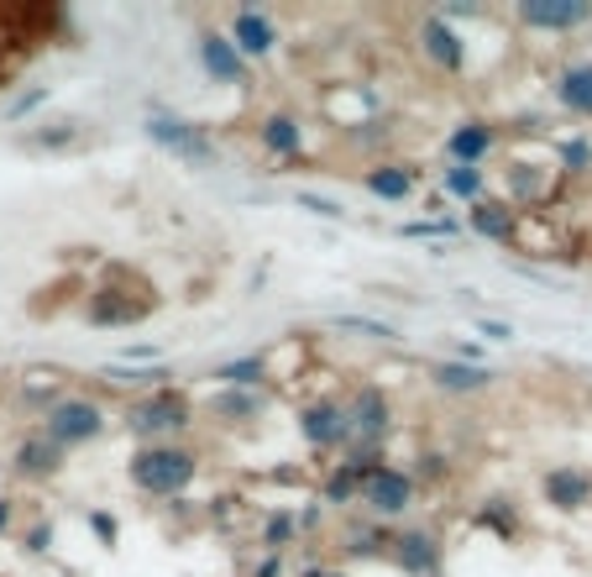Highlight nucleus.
I'll return each mask as SVG.
<instances>
[{
  "instance_id": "f8f14e48",
  "label": "nucleus",
  "mask_w": 592,
  "mask_h": 577,
  "mask_svg": "<svg viewBox=\"0 0 592 577\" xmlns=\"http://www.w3.org/2000/svg\"><path fill=\"white\" fill-rule=\"evenodd\" d=\"M205 421H215V426H257L267 410H273V394L267 389H210L205 394Z\"/></svg>"
},
{
  "instance_id": "1a4fd4ad",
  "label": "nucleus",
  "mask_w": 592,
  "mask_h": 577,
  "mask_svg": "<svg viewBox=\"0 0 592 577\" xmlns=\"http://www.w3.org/2000/svg\"><path fill=\"white\" fill-rule=\"evenodd\" d=\"M388 562L404 577H445V541L436 525H410L393 536L388 547Z\"/></svg>"
},
{
  "instance_id": "4be33fe9",
  "label": "nucleus",
  "mask_w": 592,
  "mask_h": 577,
  "mask_svg": "<svg viewBox=\"0 0 592 577\" xmlns=\"http://www.w3.org/2000/svg\"><path fill=\"white\" fill-rule=\"evenodd\" d=\"M551 95H556V105L571 111V116H592V59H571L551 79Z\"/></svg>"
},
{
  "instance_id": "473e14b6",
  "label": "nucleus",
  "mask_w": 592,
  "mask_h": 577,
  "mask_svg": "<svg viewBox=\"0 0 592 577\" xmlns=\"http://www.w3.org/2000/svg\"><path fill=\"white\" fill-rule=\"evenodd\" d=\"M556 158H562L566 174H588L592 168V142L588 137H566V142H556Z\"/></svg>"
},
{
  "instance_id": "6e6552de",
  "label": "nucleus",
  "mask_w": 592,
  "mask_h": 577,
  "mask_svg": "<svg viewBox=\"0 0 592 577\" xmlns=\"http://www.w3.org/2000/svg\"><path fill=\"white\" fill-rule=\"evenodd\" d=\"M415 48H419V59L430 63V68H441L445 79H462V74H467V63H473V53H467V37L451 27V22H441L436 11H425V16H419Z\"/></svg>"
},
{
  "instance_id": "9d476101",
  "label": "nucleus",
  "mask_w": 592,
  "mask_h": 577,
  "mask_svg": "<svg viewBox=\"0 0 592 577\" xmlns=\"http://www.w3.org/2000/svg\"><path fill=\"white\" fill-rule=\"evenodd\" d=\"M158 300H152V289H116V284H100V289H89V304H85V321L89 326H105V331H116V326H137V321H148Z\"/></svg>"
},
{
  "instance_id": "f257e3e1",
  "label": "nucleus",
  "mask_w": 592,
  "mask_h": 577,
  "mask_svg": "<svg viewBox=\"0 0 592 577\" xmlns=\"http://www.w3.org/2000/svg\"><path fill=\"white\" fill-rule=\"evenodd\" d=\"M200 473H205V456L189 441H152V447H131V456H126V484L142 499H168V504L189 499Z\"/></svg>"
},
{
  "instance_id": "79ce46f5",
  "label": "nucleus",
  "mask_w": 592,
  "mask_h": 577,
  "mask_svg": "<svg viewBox=\"0 0 592 577\" xmlns=\"http://www.w3.org/2000/svg\"><path fill=\"white\" fill-rule=\"evenodd\" d=\"M11 530H16V499L0 493V536H11Z\"/></svg>"
},
{
  "instance_id": "20e7f679",
  "label": "nucleus",
  "mask_w": 592,
  "mask_h": 577,
  "mask_svg": "<svg viewBox=\"0 0 592 577\" xmlns=\"http://www.w3.org/2000/svg\"><path fill=\"white\" fill-rule=\"evenodd\" d=\"M142 137H148L152 148H163L168 158L189 163V168L215 163V152H221L205 122H189V116H178V111H168V105H152L148 116H142Z\"/></svg>"
},
{
  "instance_id": "f3484780",
  "label": "nucleus",
  "mask_w": 592,
  "mask_h": 577,
  "mask_svg": "<svg viewBox=\"0 0 592 577\" xmlns=\"http://www.w3.org/2000/svg\"><path fill=\"white\" fill-rule=\"evenodd\" d=\"M194 53H200V68H205L215 85H247V79H252V63L231 48V37H226V32H215V27L200 32Z\"/></svg>"
},
{
  "instance_id": "58836bf2",
  "label": "nucleus",
  "mask_w": 592,
  "mask_h": 577,
  "mask_svg": "<svg viewBox=\"0 0 592 577\" xmlns=\"http://www.w3.org/2000/svg\"><path fill=\"white\" fill-rule=\"evenodd\" d=\"M22 551H27V556H48V551H53V525H48V519H37L27 536H22Z\"/></svg>"
},
{
  "instance_id": "ddd939ff",
  "label": "nucleus",
  "mask_w": 592,
  "mask_h": 577,
  "mask_svg": "<svg viewBox=\"0 0 592 577\" xmlns=\"http://www.w3.org/2000/svg\"><path fill=\"white\" fill-rule=\"evenodd\" d=\"M257 148L273 158V163H304V116L299 111H267L257 116Z\"/></svg>"
},
{
  "instance_id": "aec40b11",
  "label": "nucleus",
  "mask_w": 592,
  "mask_h": 577,
  "mask_svg": "<svg viewBox=\"0 0 592 577\" xmlns=\"http://www.w3.org/2000/svg\"><path fill=\"white\" fill-rule=\"evenodd\" d=\"M425 378H430V389H441V394H451V399H477V394H488V389L499 384L493 367H473V363H456V358L430 363L425 367Z\"/></svg>"
},
{
  "instance_id": "ea45409f",
  "label": "nucleus",
  "mask_w": 592,
  "mask_h": 577,
  "mask_svg": "<svg viewBox=\"0 0 592 577\" xmlns=\"http://www.w3.org/2000/svg\"><path fill=\"white\" fill-rule=\"evenodd\" d=\"M473 331L482 336V341H499V347H504V341H514V326H508V321H493V315H477Z\"/></svg>"
},
{
  "instance_id": "4c0bfd02",
  "label": "nucleus",
  "mask_w": 592,
  "mask_h": 577,
  "mask_svg": "<svg viewBox=\"0 0 592 577\" xmlns=\"http://www.w3.org/2000/svg\"><path fill=\"white\" fill-rule=\"evenodd\" d=\"M116 363H126V367H152V363H163V352H158V347H148V341H131V347H121V352H116Z\"/></svg>"
},
{
  "instance_id": "c03bdc74",
  "label": "nucleus",
  "mask_w": 592,
  "mask_h": 577,
  "mask_svg": "<svg viewBox=\"0 0 592 577\" xmlns=\"http://www.w3.org/2000/svg\"><path fill=\"white\" fill-rule=\"evenodd\" d=\"M0 85H5V68H0Z\"/></svg>"
},
{
  "instance_id": "a211bd4d",
  "label": "nucleus",
  "mask_w": 592,
  "mask_h": 577,
  "mask_svg": "<svg viewBox=\"0 0 592 577\" xmlns=\"http://www.w3.org/2000/svg\"><path fill=\"white\" fill-rule=\"evenodd\" d=\"M63 462H68V456H63L53 441H42V430H27V436L16 441V452H11V473H16L22 484H53L63 473Z\"/></svg>"
},
{
  "instance_id": "cd10ccee",
  "label": "nucleus",
  "mask_w": 592,
  "mask_h": 577,
  "mask_svg": "<svg viewBox=\"0 0 592 577\" xmlns=\"http://www.w3.org/2000/svg\"><path fill=\"white\" fill-rule=\"evenodd\" d=\"M473 525L477 530H488V536H499V541H519V510H514V499H482L473 510Z\"/></svg>"
},
{
  "instance_id": "2f4dec72",
  "label": "nucleus",
  "mask_w": 592,
  "mask_h": 577,
  "mask_svg": "<svg viewBox=\"0 0 592 577\" xmlns=\"http://www.w3.org/2000/svg\"><path fill=\"white\" fill-rule=\"evenodd\" d=\"M85 137V122H42L37 131H27V148H42V152H59V148H74Z\"/></svg>"
},
{
  "instance_id": "c85d7f7f",
  "label": "nucleus",
  "mask_w": 592,
  "mask_h": 577,
  "mask_svg": "<svg viewBox=\"0 0 592 577\" xmlns=\"http://www.w3.org/2000/svg\"><path fill=\"white\" fill-rule=\"evenodd\" d=\"M330 326L347 331V336H362V341H399V326H388V321H378V315H362V310H336Z\"/></svg>"
},
{
  "instance_id": "f704fd0d",
  "label": "nucleus",
  "mask_w": 592,
  "mask_h": 577,
  "mask_svg": "<svg viewBox=\"0 0 592 577\" xmlns=\"http://www.w3.org/2000/svg\"><path fill=\"white\" fill-rule=\"evenodd\" d=\"M48 100H53V90H48V85H37V90H22L16 100H11V105H5V122H27L32 111H42Z\"/></svg>"
},
{
  "instance_id": "dca6fc26",
  "label": "nucleus",
  "mask_w": 592,
  "mask_h": 577,
  "mask_svg": "<svg viewBox=\"0 0 592 577\" xmlns=\"http://www.w3.org/2000/svg\"><path fill=\"white\" fill-rule=\"evenodd\" d=\"M540 499H545L551 510H562V515H582L592 504V473L562 462V467H551V473L540 478Z\"/></svg>"
},
{
  "instance_id": "bb28decb",
  "label": "nucleus",
  "mask_w": 592,
  "mask_h": 577,
  "mask_svg": "<svg viewBox=\"0 0 592 577\" xmlns=\"http://www.w3.org/2000/svg\"><path fill=\"white\" fill-rule=\"evenodd\" d=\"M441 195H445V200H462V205H477V200H488V168L445 163V168H441Z\"/></svg>"
},
{
  "instance_id": "a878e982",
  "label": "nucleus",
  "mask_w": 592,
  "mask_h": 577,
  "mask_svg": "<svg viewBox=\"0 0 592 577\" xmlns=\"http://www.w3.org/2000/svg\"><path fill=\"white\" fill-rule=\"evenodd\" d=\"M289 547H299V525H294V510H267L263 519H257V551L263 556H284Z\"/></svg>"
},
{
  "instance_id": "f03ea898",
  "label": "nucleus",
  "mask_w": 592,
  "mask_h": 577,
  "mask_svg": "<svg viewBox=\"0 0 592 577\" xmlns=\"http://www.w3.org/2000/svg\"><path fill=\"white\" fill-rule=\"evenodd\" d=\"M121 426L126 436H137V447H152V441H184L189 430L200 426V404L189 389H152V394H137L126 410H121Z\"/></svg>"
},
{
  "instance_id": "5701e85b",
  "label": "nucleus",
  "mask_w": 592,
  "mask_h": 577,
  "mask_svg": "<svg viewBox=\"0 0 592 577\" xmlns=\"http://www.w3.org/2000/svg\"><path fill=\"white\" fill-rule=\"evenodd\" d=\"M210 378H215V389H267L273 363H267V352H241V358L210 367Z\"/></svg>"
},
{
  "instance_id": "423d86ee",
  "label": "nucleus",
  "mask_w": 592,
  "mask_h": 577,
  "mask_svg": "<svg viewBox=\"0 0 592 577\" xmlns=\"http://www.w3.org/2000/svg\"><path fill=\"white\" fill-rule=\"evenodd\" d=\"M294 430L315 456H347V447H352V415H347V399L341 394L304 399V404L294 410Z\"/></svg>"
},
{
  "instance_id": "4468645a",
  "label": "nucleus",
  "mask_w": 592,
  "mask_h": 577,
  "mask_svg": "<svg viewBox=\"0 0 592 577\" xmlns=\"http://www.w3.org/2000/svg\"><path fill=\"white\" fill-rule=\"evenodd\" d=\"M514 22L530 32H577L592 22V5L588 0H519Z\"/></svg>"
},
{
  "instance_id": "9b49d317",
  "label": "nucleus",
  "mask_w": 592,
  "mask_h": 577,
  "mask_svg": "<svg viewBox=\"0 0 592 577\" xmlns=\"http://www.w3.org/2000/svg\"><path fill=\"white\" fill-rule=\"evenodd\" d=\"M226 37H231V48H237L247 63H263L278 53V22H273V11L263 5H241L226 16Z\"/></svg>"
},
{
  "instance_id": "7ed1b4c3",
  "label": "nucleus",
  "mask_w": 592,
  "mask_h": 577,
  "mask_svg": "<svg viewBox=\"0 0 592 577\" xmlns=\"http://www.w3.org/2000/svg\"><path fill=\"white\" fill-rule=\"evenodd\" d=\"M37 430H42V441H53L63 456L79 452V447H95L105 430H111V415H105V404L89 394H63L53 399L42 415H37Z\"/></svg>"
},
{
  "instance_id": "7c9ffc66",
  "label": "nucleus",
  "mask_w": 592,
  "mask_h": 577,
  "mask_svg": "<svg viewBox=\"0 0 592 577\" xmlns=\"http://www.w3.org/2000/svg\"><path fill=\"white\" fill-rule=\"evenodd\" d=\"M462 231V221L451 215H415V221H399V237L404 242H451Z\"/></svg>"
},
{
  "instance_id": "2eb2a0df",
  "label": "nucleus",
  "mask_w": 592,
  "mask_h": 577,
  "mask_svg": "<svg viewBox=\"0 0 592 577\" xmlns=\"http://www.w3.org/2000/svg\"><path fill=\"white\" fill-rule=\"evenodd\" d=\"M362 189H367L373 200L404 205V200H415L419 168H415V163H404V158H373V163L362 168Z\"/></svg>"
},
{
  "instance_id": "b1692460",
  "label": "nucleus",
  "mask_w": 592,
  "mask_h": 577,
  "mask_svg": "<svg viewBox=\"0 0 592 577\" xmlns=\"http://www.w3.org/2000/svg\"><path fill=\"white\" fill-rule=\"evenodd\" d=\"M393 536H399V525H383V519H362L347 530V541H341V556L347 562H383L388 547H393Z\"/></svg>"
},
{
  "instance_id": "c756f323",
  "label": "nucleus",
  "mask_w": 592,
  "mask_h": 577,
  "mask_svg": "<svg viewBox=\"0 0 592 577\" xmlns=\"http://www.w3.org/2000/svg\"><path fill=\"white\" fill-rule=\"evenodd\" d=\"M410 478H415L419 488H445L451 478H456V462H451L441 447H419L415 467H410Z\"/></svg>"
},
{
  "instance_id": "412c9836",
  "label": "nucleus",
  "mask_w": 592,
  "mask_h": 577,
  "mask_svg": "<svg viewBox=\"0 0 592 577\" xmlns=\"http://www.w3.org/2000/svg\"><path fill=\"white\" fill-rule=\"evenodd\" d=\"M467 231L493 247H508L519 237V211H514V200H493V195H488V200L467 205Z\"/></svg>"
},
{
  "instance_id": "c9c22d12",
  "label": "nucleus",
  "mask_w": 592,
  "mask_h": 577,
  "mask_svg": "<svg viewBox=\"0 0 592 577\" xmlns=\"http://www.w3.org/2000/svg\"><path fill=\"white\" fill-rule=\"evenodd\" d=\"M89 530L100 536V547H121V519L111 515V510H89Z\"/></svg>"
},
{
  "instance_id": "6ab92c4d",
  "label": "nucleus",
  "mask_w": 592,
  "mask_h": 577,
  "mask_svg": "<svg viewBox=\"0 0 592 577\" xmlns=\"http://www.w3.org/2000/svg\"><path fill=\"white\" fill-rule=\"evenodd\" d=\"M493 148H499V131H493V122H482V116H467V122H456L445 131V163L482 168L493 158Z\"/></svg>"
},
{
  "instance_id": "39448f33",
  "label": "nucleus",
  "mask_w": 592,
  "mask_h": 577,
  "mask_svg": "<svg viewBox=\"0 0 592 577\" xmlns=\"http://www.w3.org/2000/svg\"><path fill=\"white\" fill-rule=\"evenodd\" d=\"M347 399L352 415V447L347 456H388V436H393V399L383 384H356Z\"/></svg>"
},
{
  "instance_id": "37998d69",
  "label": "nucleus",
  "mask_w": 592,
  "mask_h": 577,
  "mask_svg": "<svg viewBox=\"0 0 592 577\" xmlns=\"http://www.w3.org/2000/svg\"><path fill=\"white\" fill-rule=\"evenodd\" d=\"M326 577H352V573H347V567H341V573H336V567H326Z\"/></svg>"
},
{
  "instance_id": "72a5a7b5",
  "label": "nucleus",
  "mask_w": 592,
  "mask_h": 577,
  "mask_svg": "<svg viewBox=\"0 0 592 577\" xmlns=\"http://www.w3.org/2000/svg\"><path fill=\"white\" fill-rule=\"evenodd\" d=\"M294 205L299 211H310V215H320V221H347V205L330 200V195H315V189H299Z\"/></svg>"
},
{
  "instance_id": "393cba45",
  "label": "nucleus",
  "mask_w": 592,
  "mask_h": 577,
  "mask_svg": "<svg viewBox=\"0 0 592 577\" xmlns=\"http://www.w3.org/2000/svg\"><path fill=\"white\" fill-rule=\"evenodd\" d=\"M100 378H105L111 389H131V399H137V394H152V389H168V384H174L168 363H152V367L111 363V367H100Z\"/></svg>"
},
{
  "instance_id": "e433bc0d",
  "label": "nucleus",
  "mask_w": 592,
  "mask_h": 577,
  "mask_svg": "<svg viewBox=\"0 0 592 577\" xmlns=\"http://www.w3.org/2000/svg\"><path fill=\"white\" fill-rule=\"evenodd\" d=\"M294 525H299V541H304V536H320V530H326V504L315 499V504L294 510Z\"/></svg>"
},
{
  "instance_id": "0eeeda50",
  "label": "nucleus",
  "mask_w": 592,
  "mask_h": 577,
  "mask_svg": "<svg viewBox=\"0 0 592 577\" xmlns=\"http://www.w3.org/2000/svg\"><path fill=\"white\" fill-rule=\"evenodd\" d=\"M356 504L367 510V519H383V525H393V519H404L419 504V484L410 478V467L383 462V467H378V473L362 484V499H356Z\"/></svg>"
},
{
  "instance_id": "a19ab883",
  "label": "nucleus",
  "mask_w": 592,
  "mask_h": 577,
  "mask_svg": "<svg viewBox=\"0 0 592 577\" xmlns=\"http://www.w3.org/2000/svg\"><path fill=\"white\" fill-rule=\"evenodd\" d=\"M247 577H289V562H284V556H263V551H257V562H252V573Z\"/></svg>"
}]
</instances>
